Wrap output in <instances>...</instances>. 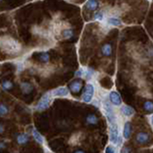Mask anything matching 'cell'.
Here are the masks:
<instances>
[{
	"instance_id": "obj_23",
	"label": "cell",
	"mask_w": 153,
	"mask_h": 153,
	"mask_svg": "<svg viewBox=\"0 0 153 153\" xmlns=\"http://www.w3.org/2000/svg\"><path fill=\"white\" fill-rule=\"evenodd\" d=\"M1 86H2V88L4 90H11L13 88V84L12 81L4 79V80H2V82H1Z\"/></svg>"
},
{
	"instance_id": "obj_27",
	"label": "cell",
	"mask_w": 153,
	"mask_h": 153,
	"mask_svg": "<svg viewBox=\"0 0 153 153\" xmlns=\"http://www.w3.org/2000/svg\"><path fill=\"white\" fill-rule=\"evenodd\" d=\"M8 107L6 106L5 104H3V103H1L0 104V116L1 117H3V116H5L7 113H8Z\"/></svg>"
},
{
	"instance_id": "obj_11",
	"label": "cell",
	"mask_w": 153,
	"mask_h": 153,
	"mask_svg": "<svg viewBox=\"0 0 153 153\" xmlns=\"http://www.w3.org/2000/svg\"><path fill=\"white\" fill-rule=\"evenodd\" d=\"M73 36H74V30L71 27H69L61 31L59 35V38L60 39H69V38L73 37Z\"/></svg>"
},
{
	"instance_id": "obj_14",
	"label": "cell",
	"mask_w": 153,
	"mask_h": 153,
	"mask_svg": "<svg viewBox=\"0 0 153 153\" xmlns=\"http://www.w3.org/2000/svg\"><path fill=\"white\" fill-rule=\"evenodd\" d=\"M20 89L23 94H30L33 90V86L28 81H23V82L20 83Z\"/></svg>"
},
{
	"instance_id": "obj_19",
	"label": "cell",
	"mask_w": 153,
	"mask_h": 153,
	"mask_svg": "<svg viewBox=\"0 0 153 153\" xmlns=\"http://www.w3.org/2000/svg\"><path fill=\"white\" fill-rule=\"evenodd\" d=\"M104 18H105V13H104L103 9L100 10V11H98V12H96L94 14V20H96V21L102 22L104 20Z\"/></svg>"
},
{
	"instance_id": "obj_33",
	"label": "cell",
	"mask_w": 153,
	"mask_h": 153,
	"mask_svg": "<svg viewBox=\"0 0 153 153\" xmlns=\"http://www.w3.org/2000/svg\"><path fill=\"white\" fill-rule=\"evenodd\" d=\"M4 131V126H3V124L0 123V133H3Z\"/></svg>"
},
{
	"instance_id": "obj_26",
	"label": "cell",
	"mask_w": 153,
	"mask_h": 153,
	"mask_svg": "<svg viewBox=\"0 0 153 153\" xmlns=\"http://www.w3.org/2000/svg\"><path fill=\"white\" fill-rule=\"evenodd\" d=\"M143 108H145L146 111H148V112H152V110H153V103L150 102V100H147V102H146L145 104H143Z\"/></svg>"
},
{
	"instance_id": "obj_31",
	"label": "cell",
	"mask_w": 153,
	"mask_h": 153,
	"mask_svg": "<svg viewBox=\"0 0 153 153\" xmlns=\"http://www.w3.org/2000/svg\"><path fill=\"white\" fill-rule=\"evenodd\" d=\"M105 153H115V149L112 146H108L105 148Z\"/></svg>"
},
{
	"instance_id": "obj_21",
	"label": "cell",
	"mask_w": 153,
	"mask_h": 153,
	"mask_svg": "<svg viewBox=\"0 0 153 153\" xmlns=\"http://www.w3.org/2000/svg\"><path fill=\"white\" fill-rule=\"evenodd\" d=\"M16 141L19 145H25L29 141V136L27 134H19L16 138Z\"/></svg>"
},
{
	"instance_id": "obj_24",
	"label": "cell",
	"mask_w": 153,
	"mask_h": 153,
	"mask_svg": "<svg viewBox=\"0 0 153 153\" xmlns=\"http://www.w3.org/2000/svg\"><path fill=\"white\" fill-rule=\"evenodd\" d=\"M86 122L89 124H96L98 123V118L95 116L93 114H90L86 117Z\"/></svg>"
},
{
	"instance_id": "obj_17",
	"label": "cell",
	"mask_w": 153,
	"mask_h": 153,
	"mask_svg": "<svg viewBox=\"0 0 153 153\" xmlns=\"http://www.w3.org/2000/svg\"><path fill=\"white\" fill-rule=\"evenodd\" d=\"M99 7V3L97 0H87L85 3V8L89 11H96Z\"/></svg>"
},
{
	"instance_id": "obj_8",
	"label": "cell",
	"mask_w": 153,
	"mask_h": 153,
	"mask_svg": "<svg viewBox=\"0 0 153 153\" xmlns=\"http://www.w3.org/2000/svg\"><path fill=\"white\" fill-rule=\"evenodd\" d=\"M105 24L109 27H120L123 25V22L118 16H107L105 19Z\"/></svg>"
},
{
	"instance_id": "obj_3",
	"label": "cell",
	"mask_w": 153,
	"mask_h": 153,
	"mask_svg": "<svg viewBox=\"0 0 153 153\" xmlns=\"http://www.w3.org/2000/svg\"><path fill=\"white\" fill-rule=\"evenodd\" d=\"M50 102H51V92L50 93H47V94L42 96V98L40 99V100L36 104V109L38 110V111H42V110H45L46 108L49 107Z\"/></svg>"
},
{
	"instance_id": "obj_37",
	"label": "cell",
	"mask_w": 153,
	"mask_h": 153,
	"mask_svg": "<svg viewBox=\"0 0 153 153\" xmlns=\"http://www.w3.org/2000/svg\"><path fill=\"white\" fill-rule=\"evenodd\" d=\"M3 1V0H0V2H2Z\"/></svg>"
},
{
	"instance_id": "obj_7",
	"label": "cell",
	"mask_w": 153,
	"mask_h": 153,
	"mask_svg": "<svg viewBox=\"0 0 153 153\" xmlns=\"http://www.w3.org/2000/svg\"><path fill=\"white\" fill-rule=\"evenodd\" d=\"M109 100L115 106H120L122 104V98L117 91H111L109 93Z\"/></svg>"
},
{
	"instance_id": "obj_12",
	"label": "cell",
	"mask_w": 153,
	"mask_h": 153,
	"mask_svg": "<svg viewBox=\"0 0 153 153\" xmlns=\"http://www.w3.org/2000/svg\"><path fill=\"white\" fill-rule=\"evenodd\" d=\"M53 70H54V67L52 65H49V66H43L41 68H39L37 71H38V74L41 75L42 76H48L52 74Z\"/></svg>"
},
{
	"instance_id": "obj_15",
	"label": "cell",
	"mask_w": 153,
	"mask_h": 153,
	"mask_svg": "<svg viewBox=\"0 0 153 153\" xmlns=\"http://www.w3.org/2000/svg\"><path fill=\"white\" fill-rule=\"evenodd\" d=\"M102 54L104 56H110L112 55V45L110 44V43H105V44L102 45Z\"/></svg>"
},
{
	"instance_id": "obj_13",
	"label": "cell",
	"mask_w": 153,
	"mask_h": 153,
	"mask_svg": "<svg viewBox=\"0 0 153 153\" xmlns=\"http://www.w3.org/2000/svg\"><path fill=\"white\" fill-rule=\"evenodd\" d=\"M121 112L123 116L126 117H131L135 114V110H134L132 107L128 106V105H123L121 107Z\"/></svg>"
},
{
	"instance_id": "obj_2",
	"label": "cell",
	"mask_w": 153,
	"mask_h": 153,
	"mask_svg": "<svg viewBox=\"0 0 153 153\" xmlns=\"http://www.w3.org/2000/svg\"><path fill=\"white\" fill-rule=\"evenodd\" d=\"M94 94H95L94 84H92V83H87V84L85 85L84 91H83V93H82V96H81V100H82L83 102H86V103L91 102L93 100Z\"/></svg>"
},
{
	"instance_id": "obj_5",
	"label": "cell",
	"mask_w": 153,
	"mask_h": 153,
	"mask_svg": "<svg viewBox=\"0 0 153 153\" xmlns=\"http://www.w3.org/2000/svg\"><path fill=\"white\" fill-rule=\"evenodd\" d=\"M32 33L35 36H37L39 37H44V38H47V39H49L51 37V33L47 30L45 28H42L40 26H33L31 30Z\"/></svg>"
},
{
	"instance_id": "obj_1",
	"label": "cell",
	"mask_w": 153,
	"mask_h": 153,
	"mask_svg": "<svg viewBox=\"0 0 153 153\" xmlns=\"http://www.w3.org/2000/svg\"><path fill=\"white\" fill-rule=\"evenodd\" d=\"M0 50L9 56H17L22 52V45L11 36H0Z\"/></svg>"
},
{
	"instance_id": "obj_25",
	"label": "cell",
	"mask_w": 153,
	"mask_h": 153,
	"mask_svg": "<svg viewBox=\"0 0 153 153\" xmlns=\"http://www.w3.org/2000/svg\"><path fill=\"white\" fill-rule=\"evenodd\" d=\"M49 59H50V56H49V54H48L47 52H41L39 54V60L41 62L47 63V62L49 61Z\"/></svg>"
},
{
	"instance_id": "obj_18",
	"label": "cell",
	"mask_w": 153,
	"mask_h": 153,
	"mask_svg": "<svg viewBox=\"0 0 153 153\" xmlns=\"http://www.w3.org/2000/svg\"><path fill=\"white\" fill-rule=\"evenodd\" d=\"M123 138L124 139H129L131 136V124L129 122H126L124 123V126H123Z\"/></svg>"
},
{
	"instance_id": "obj_9",
	"label": "cell",
	"mask_w": 153,
	"mask_h": 153,
	"mask_svg": "<svg viewBox=\"0 0 153 153\" xmlns=\"http://www.w3.org/2000/svg\"><path fill=\"white\" fill-rule=\"evenodd\" d=\"M69 95V90L66 87H59L51 92V96L53 97H66Z\"/></svg>"
},
{
	"instance_id": "obj_20",
	"label": "cell",
	"mask_w": 153,
	"mask_h": 153,
	"mask_svg": "<svg viewBox=\"0 0 153 153\" xmlns=\"http://www.w3.org/2000/svg\"><path fill=\"white\" fill-rule=\"evenodd\" d=\"M95 72H94V70H92L91 68H85V69H83V78L85 79H87V80H90V79H92V78L94 76V74Z\"/></svg>"
},
{
	"instance_id": "obj_38",
	"label": "cell",
	"mask_w": 153,
	"mask_h": 153,
	"mask_svg": "<svg viewBox=\"0 0 153 153\" xmlns=\"http://www.w3.org/2000/svg\"><path fill=\"white\" fill-rule=\"evenodd\" d=\"M148 1H151V0H148Z\"/></svg>"
},
{
	"instance_id": "obj_29",
	"label": "cell",
	"mask_w": 153,
	"mask_h": 153,
	"mask_svg": "<svg viewBox=\"0 0 153 153\" xmlns=\"http://www.w3.org/2000/svg\"><path fill=\"white\" fill-rule=\"evenodd\" d=\"M16 68H17L18 72H21L25 69V64H24L23 62H16Z\"/></svg>"
},
{
	"instance_id": "obj_4",
	"label": "cell",
	"mask_w": 153,
	"mask_h": 153,
	"mask_svg": "<svg viewBox=\"0 0 153 153\" xmlns=\"http://www.w3.org/2000/svg\"><path fill=\"white\" fill-rule=\"evenodd\" d=\"M109 135H110V142L114 145H117L119 140V130L116 122L109 123Z\"/></svg>"
},
{
	"instance_id": "obj_16",
	"label": "cell",
	"mask_w": 153,
	"mask_h": 153,
	"mask_svg": "<svg viewBox=\"0 0 153 153\" xmlns=\"http://www.w3.org/2000/svg\"><path fill=\"white\" fill-rule=\"evenodd\" d=\"M136 141L139 143H146L149 141V136L148 134L146 133H143V132H140L137 134V137H136Z\"/></svg>"
},
{
	"instance_id": "obj_28",
	"label": "cell",
	"mask_w": 153,
	"mask_h": 153,
	"mask_svg": "<svg viewBox=\"0 0 153 153\" xmlns=\"http://www.w3.org/2000/svg\"><path fill=\"white\" fill-rule=\"evenodd\" d=\"M61 17H62V13L60 12H56L53 14V19H54L53 21H59L61 20Z\"/></svg>"
},
{
	"instance_id": "obj_6",
	"label": "cell",
	"mask_w": 153,
	"mask_h": 153,
	"mask_svg": "<svg viewBox=\"0 0 153 153\" xmlns=\"http://www.w3.org/2000/svg\"><path fill=\"white\" fill-rule=\"evenodd\" d=\"M102 106H103L104 112H105V116H106V118L108 120V123H112L116 122V121H115V113H114V110H113L111 105H110V103L108 102H103Z\"/></svg>"
},
{
	"instance_id": "obj_22",
	"label": "cell",
	"mask_w": 153,
	"mask_h": 153,
	"mask_svg": "<svg viewBox=\"0 0 153 153\" xmlns=\"http://www.w3.org/2000/svg\"><path fill=\"white\" fill-rule=\"evenodd\" d=\"M33 138H35V140L38 143H40V145H42V143H44V139H43V137L41 136L40 133H38V131L36 130V129H33Z\"/></svg>"
},
{
	"instance_id": "obj_35",
	"label": "cell",
	"mask_w": 153,
	"mask_h": 153,
	"mask_svg": "<svg viewBox=\"0 0 153 153\" xmlns=\"http://www.w3.org/2000/svg\"><path fill=\"white\" fill-rule=\"evenodd\" d=\"M75 153H85L84 151H81V150H79V151H76Z\"/></svg>"
},
{
	"instance_id": "obj_34",
	"label": "cell",
	"mask_w": 153,
	"mask_h": 153,
	"mask_svg": "<svg viewBox=\"0 0 153 153\" xmlns=\"http://www.w3.org/2000/svg\"><path fill=\"white\" fill-rule=\"evenodd\" d=\"M3 148H5V145L3 143H0V149H3Z\"/></svg>"
},
{
	"instance_id": "obj_36",
	"label": "cell",
	"mask_w": 153,
	"mask_h": 153,
	"mask_svg": "<svg viewBox=\"0 0 153 153\" xmlns=\"http://www.w3.org/2000/svg\"><path fill=\"white\" fill-rule=\"evenodd\" d=\"M67 2H74V0H65Z\"/></svg>"
},
{
	"instance_id": "obj_30",
	"label": "cell",
	"mask_w": 153,
	"mask_h": 153,
	"mask_svg": "<svg viewBox=\"0 0 153 153\" xmlns=\"http://www.w3.org/2000/svg\"><path fill=\"white\" fill-rule=\"evenodd\" d=\"M75 76H76V78H82V76H83V68H79L78 71H76Z\"/></svg>"
},
{
	"instance_id": "obj_32",
	"label": "cell",
	"mask_w": 153,
	"mask_h": 153,
	"mask_svg": "<svg viewBox=\"0 0 153 153\" xmlns=\"http://www.w3.org/2000/svg\"><path fill=\"white\" fill-rule=\"evenodd\" d=\"M121 153H130V151H129V149L127 147H123L121 150Z\"/></svg>"
},
{
	"instance_id": "obj_10",
	"label": "cell",
	"mask_w": 153,
	"mask_h": 153,
	"mask_svg": "<svg viewBox=\"0 0 153 153\" xmlns=\"http://www.w3.org/2000/svg\"><path fill=\"white\" fill-rule=\"evenodd\" d=\"M81 87H82V81L79 79H76V80L72 81L69 86V89L71 92H73V93H79Z\"/></svg>"
}]
</instances>
